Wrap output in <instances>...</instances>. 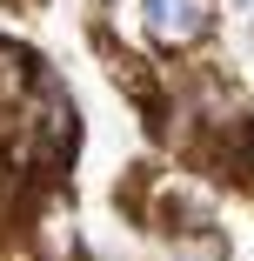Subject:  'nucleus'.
I'll use <instances>...</instances> for the list:
<instances>
[{"instance_id":"nucleus-1","label":"nucleus","mask_w":254,"mask_h":261,"mask_svg":"<svg viewBox=\"0 0 254 261\" xmlns=\"http://www.w3.org/2000/svg\"><path fill=\"white\" fill-rule=\"evenodd\" d=\"M140 27L154 47H167V54H187V47L208 40L214 27V0H140Z\"/></svg>"},{"instance_id":"nucleus-2","label":"nucleus","mask_w":254,"mask_h":261,"mask_svg":"<svg viewBox=\"0 0 254 261\" xmlns=\"http://www.w3.org/2000/svg\"><path fill=\"white\" fill-rule=\"evenodd\" d=\"M27 221H34V248H40V261H80V228H74V207H67V194L54 188V194H34L27 201Z\"/></svg>"},{"instance_id":"nucleus-3","label":"nucleus","mask_w":254,"mask_h":261,"mask_svg":"<svg viewBox=\"0 0 254 261\" xmlns=\"http://www.w3.org/2000/svg\"><path fill=\"white\" fill-rule=\"evenodd\" d=\"M34 81H40V61L27 54L20 40H0V100H7V108H20V100L34 94Z\"/></svg>"},{"instance_id":"nucleus-4","label":"nucleus","mask_w":254,"mask_h":261,"mask_svg":"<svg viewBox=\"0 0 254 261\" xmlns=\"http://www.w3.org/2000/svg\"><path fill=\"white\" fill-rule=\"evenodd\" d=\"M167 261H228V234L208 221V228H174L167 234Z\"/></svg>"},{"instance_id":"nucleus-5","label":"nucleus","mask_w":254,"mask_h":261,"mask_svg":"<svg viewBox=\"0 0 254 261\" xmlns=\"http://www.w3.org/2000/svg\"><path fill=\"white\" fill-rule=\"evenodd\" d=\"M7 7H20V14H34V7H40V0H7Z\"/></svg>"},{"instance_id":"nucleus-6","label":"nucleus","mask_w":254,"mask_h":261,"mask_svg":"<svg viewBox=\"0 0 254 261\" xmlns=\"http://www.w3.org/2000/svg\"><path fill=\"white\" fill-rule=\"evenodd\" d=\"M247 147H254V114H247Z\"/></svg>"}]
</instances>
